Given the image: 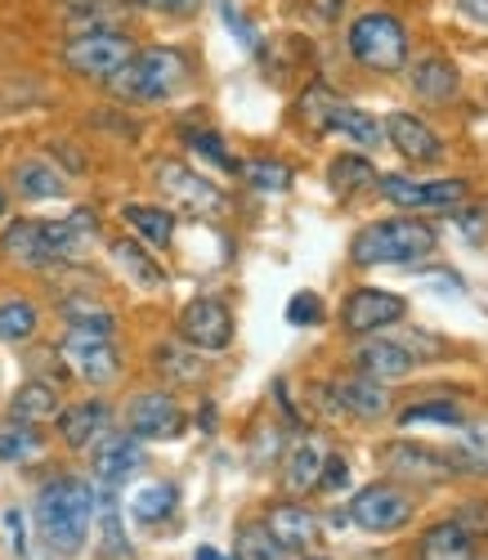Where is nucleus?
I'll use <instances>...</instances> for the list:
<instances>
[{
  "instance_id": "obj_1",
  "label": "nucleus",
  "mask_w": 488,
  "mask_h": 560,
  "mask_svg": "<svg viewBox=\"0 0 488 560\" xmlns=\"http://www.w3.org/2000/svg\"><path fill=\"white\" fill-rule=\"evenodd\" d=\"M94 238V211H72L68 220H10L0 252L23 269L77 265Z\"/></svg>"
},
{
  "instance_id": "obj_2",
  "label": "nucleus",
  "mask_w": 488,
  "mask_h": 560,
  "mask_svg": "<svg viewBox=\"0 0 488 560\" xmlns=\"http://www.w3.org/2000/svg\"><path fill=\"white\" fill-rule=\"evenodd\" d=\"M94 511H100V498H94L90 480L55 476V480L40 485L32 516H36L40 538L50 542L59 556H77V551L85 547V534H90Z\"/></svg>"
},
{
  "instance_id": "obj_3",
  "label": "nucleus",
  "mask_w": 488,
  "mask_h": 560,
  "mask_svg": "<svg viewBox=\"0 0 488 560\" xmlns=\"http://www.w3.org/2000/svg\"><path fill=\"white\" fill-rule=\"evenodd\" d=\"M108 85L126 104H162L188 85V59L175 45H149V50H135L126 68L108 77Z\"/></svg>"
},
{
  "instance_id": "obj_4",
  "label": "nucleus",
  "mask_w": 488,
  "mask_h": 560,
  "mask_svg": "<svg viewBox=\"0 0 488 560\" xmlns=\"http://www.w3.org/2000/svg\"><path fill=\"white\" fill-rule=\"evenodd\" d=\"M434 247H439V233L426 220L399 215V220L359 229L350 243V260L355 265H413V260L434 256Z\"/></svg>"
},
{
  "instance_id": "obj_5",
  "label": "nucleus",
  "mask_w": 488,
  "mask_h": 560,
  "mask_svg": "<svg viewBox=\"0 0 488 560\" xmlns=\"http://www.w3.org/2000/svg\"><path fill=\"white\" fill-rule=\"evenodd\" d=\"M350 55L368 72H399L408 63V32L395 14H363L350 23Z\"/></svg>"
},
{
  "instance_id": "obj_6",
  "label": "nucleus",
  "mask_w": 488,
  "mask_h": 560,
  "mask_svg": "<svg viewBox=\"0 0 488 560\" xmlns=\"http://www.w3.org/2000/svg\"><path fill=\"white\" fill-rule=\"evenodd\" d=\"M130 55H135V40H130L121 27H90V32H77V36L63 45L68 72H77V77H85V81H108V77H117Z\"/></svg>"
},
{
  "instance_id": "obj_7",
  "label": "nucleus",
  "mask_w": 488,
  "mask_h": 560,
  "mask_svg": "<svg viewBox=\"0 0 488 560\" xmlns=\"http://www.w3.org/2000/svg\"><path fill=\"white\" fill-rule=\"evenodd\" d=\"M413 493L404 489V485H395V480H376V485H368V489H359L355 493V502H350V521L359 525V529H368V534H395V529H404L408 521H413Z\"/></svg>"
},
{
  "instance_id": "obj_8",
  "label": "nucleus",
  "mask_w": 488,
  "mask_h": 560,
  "mask_svg": "<svg viewBox=\"0 0 488 560\" xmlns=\"http://www.w3.org/2000/svg\"><path fill=\"white\" fill-rule=\"evenodd\" d=\"M153 179H158V189L188 215H216L224 211V194H220V184H211L207 175H198L193 166L175 162V158H158L153 166Z\"/></svg>"
},
{
  "instance_id": "obj_9",
  "label": "nucleus",
  "mask_w": 488,
  "mask_h": 560,
  "mask_svg": "<svg viewBox=\"0 0 488 560\" xmlns=\"http://www.w3.org/2000/svg\"><path fill=\"white\" fill-rule=\"evenodd\" d=\"M408 314V301L385 288H355L340 305V328L350 337H376L381 328H395Z\"/></svg>"
},
{
  "instance_id": "obj_10",
  "label": "nucleus",
  "mask_w": 488,
  "mask_h": 560,
  "mask_svg": "<svg viewBox=\"0 0 488 560\" xmlns=\"http://www.w3.org/2000/svg\"><path fill=\"white\" fill-rule=\"evenodd\" d=\"M179 341L193 346L198 354H220L233 346V310L216 296L188 301L179 314Z\"/></svg>"
},
{
  "instance_id": "obj_11",
  "label": "nucleus",
  "mask_w": 488,
  "mask_h": 560,
  "mask_svg": "<svg viewBox=\"0 0 488 560\" xmlns=\"http://www.w3.org/2000/svg\"><path fill=\"white\" fill-rule=\"evenodd\" d=\"M59 359L68 363L72 377L90 382V386H113L121 377V350L113 337H85V332H68L59 346Z\"/></svg>"
},
{
  "instance_id": "obj_12",
  "label": "nucleus",
  "mask_w": 488,
  "mask_h": 560,
  "mask_svg": "<svg viewBox=\"0 0 488 560\" xmlns=\"http://www.w3.org/2000/svg\"><path fill=\"white\" fill-rule=\"evenodd\" d=\"M381 466H385V476L395 480V485H444L453 471V462L444 453H434L426 444H413V440H395V444H385L381 453Z\"/></svg>"
},
{
  "instance_id": "obj_13",
  "label": "nucleus",
  "mask_w": 488,
  "mask_h": 560,
  "mask_svg": "<svg viewBox=\"0 0 488 560\" xmlns=\"http://www.w3.org/2000/svg\"><path fill=\"white\" fill-rule=\"evenodd\" d=\"M376 189L385 202L408 207V211H453L466 198V184L462 179H408V175H376Z\"/></svg>"
},
{
  "instance_id": "obj_14",
  "label": "nucleus",
  "mask_w": 488,
  "mask_h": 560,
  "mask_svg": "<svg viewBox=\"0 0 488 560\" xmlns=\"http://www.w3.org/2000/svg\"><path fill=\"white\" fill-rule=\"evenodd\" d=\"M126 431L149 444V440H179L184 435V408L166 390H143L126 408Z\"/></svg>"
},
{
  "instance_id": "obj_15",
  "label": "nucleus",
  "mask_w": 488,
  "mask_h": 560,
  "mask_svg": "<svg viewBox=\"0 0 488 560\" xmlns=\"http://www.w3.org/2000/svg\"><path fill=\"white\" fill-rule=\"evenodd\" d=\"M90 462H94V476H100L104 489H121L126 480H135L143 471L149 453H143V444L130 431H108L100 444L90 448Z\"/></svg>"
},
{
  "instance_id": "obj_16",
  "label": "nucleus",
  "mask_w": 488,
  "mask_h": 560,
  "mask_svg": "<svg viewBox=\"0 0 488 560\" xmlns=\"http://www.w3.org/2000/svg\"><path fill=\"white\" fill-rule=\"evenodd\" d=\"M417 354L404 346V341H390V337H372V341H363L359 350H355V368L363 372V377H372V382H404V377H413L417 372Z\"/></svg>"
},
{
  "instance_id": "obj_17",
  "label": "nucleus",
  "mask_w": 488,
  "mask_h": 560,
  "mask_svg": "<svg viewBox=\"0 0 488 560\" xmlns=\"http://www.w3.org/2000/svg\"><path fill=\"white\" fill-rule=\"evenodd\" d=\"M108 431H113V408L104 399H81L59 412V435L72 453H90Z\"/></svg>"
},
{
  "instance_id": "obj_18",
  "label": "nucleus",
  "mask_w": 488,
  "mask_h": 560,
  "mask_svg": "<svg viewBox=\"0 0 488 560\" xmlns=\"http://www.w3.org/2000/svg\"><path fill=\"white\" fill-rule=\"evenodd\" d=\"M385 139H390V149H399L408 162H421V166H430V162H439L444 158V139H439L421 117H413V113H390L385 117Z\"/></svg>"
},
{
  "instance_id": "obj_19",
  "label": "nucleus",
  "mask_w": 488,
  "mask_h": 560,
  "mask_svg": "<svg viewBox=\"0 0 488 560\" xmlns=\"http://www.w3.org/2000/svg\"><path fill=\"white\" fill-rule=\"evenodd\" d=\"M282 551H305L318 542V521H314V511L310 506H297V502H274L265 511V521H260Z\"/></svg>"
},
{
  "instance_id": "obj_20",
  "label": "nucleus",
  "mask_w": 488,
  "mask_h": 560,
  "mask_svg": "<svg viewBox=\"0 0 488 560\" xmlns=\"http://www.w3.org/2000/svg\"><path fill=\"white\" fill-rule=\"evenodd\" d=\"M10 179H14V194L27 198V202H55V198L68 194V179H63V171L50 158H23V162H14Z\"/></svg>"
},
{
  "instance_id": "obj_21",
  "label": "nucleus",
  "mask_w": 488,
  "mask_h": 560,
  "mask_svg": "<svg viewBox=\"0 0 488 560\" xmlns=\"http://www.w3.org/2000/svg\"><path fill=\"white\" fill-rule=\"evenodd\" d=\"M121 220L126 229L135 233V238L143 247H153V252H166L175 243V215L166 207H149V202H126L121 207Z\"/></svg>"
},
{
  "instance_id": "obj_22",
  "label": "nucleus",
  "mask_w": 488,
  "mask_h": 560,
  "mask_svg": "<svg viewBox=\"0 0 488 560\" xmlns=\"http://www.w3.org/2000/svg\"><path fill=\"white\" fill-rule=\"evenodd\" d=\"M332 395H336V408L350 412V417H359V422H376V417L390 412V399H385L381 382L363 377V372H359V377H350V382H336Z\"/></svg>"
},
{
  "instance_id": "obj_23",
  "label": "nucleus",
  "mask_w": 488,
  "mask_h": 560,
  "mask_svg": "<svg viewBox=\"0 0 488 560\" xmlns=\"http://www.w3.org/2000/svg\"><path fill=\"white\" fill-rule=\"evenodd\" d=\"M113 260L135 288H143V292H162L166 288V273H162L158 256H149V247H143L139 238H113Z\"/></svg>"
},
{
  "instance_id": "obj_24",
  "label": "nucleus",
  "mask_w": 488,
  "mask_h": 560,
  "mask_svg": "<svg viewBox=\"0 0 488 560\" xmlns=\"http://www.w3.org/2000/svg\"><path fill=\"white\" fill-rule=\"evenodd\" d=\"M408 81H413L417 95L430 100V104H444V100H453L457 90H462V77H457V68H453L444 55H426V59H417L413 72H408Z\"/></svg>"
},
{
  "instance_id": "obj_25",
  "label": "nucleus",
  "mask_w": 488,
  "mask_h": 560,
  "mask_svg": "<svg viewBox=\"0 0 488 560\" xmlns=\"http://www.w3.org/2000/svg\"><path fill=\"white\" fill-rule=\"evenodd\" d=\"M63 412V399L50 382H23L19 395L10 399V422H27V427H45Z\"/></svg>"
},
{
  "instance_id": "obj_26",
  "label": "nucleus",
  "mask_w": 488,
  "mask_h": 560,
  "mask_svg": "<svg viewBox=\"0 0 488 560\" xmlns=\"http://www.w3.org/2000/svg\"><path fill=\"white\" fill-rule=\"evenodd\" d=\"M153 368L162 372L166 382H175V386H198V382L207 377L198 350L184 346V341H162V346L153 350Z\"/></svg>"
},
{
  "instance_id": "obj_27",
  "label": "nucleus",
  "mask_w": 488,
  "mask_h": 560,
  "mask_svg": "<svg viewBox=\"0 0 488 560\" xmlns=\"http://www.w3.org/2000/svg\"><path fill=\"white\" fill-rule=\"evenodd\" d=\"M417 560H475V538L462 534L453 521L430 525L417 542Z\"/></svg>"
},
{
  "instance_id": "obj_28",
  "label": "nucleus",
  "mask_w": 488,
  "mask_h": 560,
  "mask_svg": "<svg viewBox=\"0 0 488 560\" xmlns=\"http://www.w3.org/2000/svg\"><path fill=\"white\" fill-rule=\"evenodd\" d=\"M327 130L350 135L359 149H376L381 139H385V126L376 121V113H363V108H355V104H336L332 117H327Z\"/></svg>"
},
{
  "instance_id": "obj_29",
  "label": "nucleus",
  "mask_w": 488,
  "mask_h": 560,
  "mask_svg": "<svg viewBox=\"0 0 488 560\" xmlns=\"http://www.w3.org/2000/svg\"><path fill=\"white\" fill-rule=\"evenodd\" d=\"M449 462L462 476H488V427H462L449 448Z\"/></svg>"
},
{
  "instance_id": "obj_30",
  "label": "nucleus",
  "mask_w": 488,
  "mask_h": 560,
  "mask_svg": "<svg viewBox=\"0 0 488 560\" xmlns=\"http://www.w3.org/2000/svg\"><path fill=\"white\" fill-rule=\"evenodd\" d=\"M318 476H323V448L314 440H301L287 453V476L282 480H287L291 493H310V489H318Z\"/></svg>"
},
{
  "instance_id": "obj_31",
  "label": "nucleus",
  "mask_w": 488,
  "mask_h": 560,
  "mask_svg": "<svg viewBox=\"0 0 488 560\" xmlns=\"http://www.w3.org/2000/svg\"><path fill=\"white\" fill-rule=\"evenodd\" d=\"M36 328H40V314H36L32 301H23V296L0 301V341H5V346H23V341H32Z\"/></svg>"
},
{
  "instance_id": "obj_32",
  "label": "nucleus",
  "mask_w": 488,
  "mask_h": 560,
  "mask_svg": "<svg viewBox=\"0 0 488 560\" xmlns=\"http://www.w3.org/2000/svg\"><path fill=\"white\" fill-rule=\"evenodd\" d=\"M175 506H179V489H175V485H162V480L149 485V489H139L135 502H130V511H135L139 525H162V521H171Z\"/></svg>"
},
{
  "instance_id": "obj_33",
  "label": "nucleus",
  "mask_w": 488,
  "mask_h": 560,
  "mask_svg": "<svg viewBox=\"0 0 488 560\" xmlns=\"http://www.w3.org/2000/svg\"><path fill=\"white\" fill-rule=\"evenodd\" d=\"M237 175L247 179L256 194H287L291 179H297V171H291L287 162H278V158H252V162L237 166Z\"/></svg>"
},
{
  "instance_id": "obj_34",
  "label": "nucleus",
  "mask_w": 488,
  "mask_h": 560,
  "mask_svg": "<svg viewBox=\"0 0 488 560\" xmlns=\"http://www.w3.org/2000/svg\"><path fill=\"white\" fill-rule=\"evenodd\" d=\"M327 179H332L336 194H359V189H368V184H376V166L368 158H359V153H340L327 166Z\"/></svg>"
},
{
  "instance_id": "obj_35",
  "label": "nucleus",
  "mask_w": 488,
  "mask_h": 560,
  "mask_svg": "<svg viewBox=\"0 0 488 560\" xmlns=\"http://www.w3.org/2000/svg\"><path fill=\"white\" fill-rule=\"evenodd\" d=\"M40 448H45V440L36 435V427H27V422H10V427H0V462L23 466V462L40 457Z\"/></svg>"
},
{
  "instance_id": "obj_36",
  "label": "nucleus",
  "mask_w": 488,
  "mask_h": 560,
  "mask_svg": "<svg viewBox=\"0 0 488 560\" xmlns=\"http://www.w3.org/2000/svg\"><path fill=\"white\" fill-rule=\"evenodd\" d=\"M121 0H72V10H68V23L77 32H90V27H117L121 19Z\"/></svg>"
},
{
  "instance_id": "obj_37",
  "label": "nucleus",
  "mask_w": 488,
  "mask_h": 560,
  "mask_svg": "<svg viewBox=\"0 0 488 560\" xmlns=\"http://www.w3.org/2000/svg\"><path fill=\"white\" fill-rule=\"evenodd\" d=\"M421 422H434V427H462V408L453 399H421L413 408L399 412V427H421Z\"/></svg>"
},
{
  "instance_id": "obj_38",
  "label": "nucleus",
  "mask_w": 488,
  "mask_h": 560,
  "mask_svg": "<svg viewBox=\"0 0 488 560\" xmlns=\"http://www.w3.org/2000/svg\"><path fill=\"white\" fill-rule=\"evenodd\" d=\"M287 551L278 547V538L265 525H247L237 534V560H282Z\"/></svg>"
},
{
  "instance_id": "obj_39",
  "label": "nucleus",
  "mask_w": 488,
  "mask_h": 560,
  "mask_svg": "<svg viewBox=\"0 0 488 560\" xmlns=\"http://www.w3.org/2000/svg\"><path fill=\"white\" fill-rule=\"evenodd\" d=\"M184 144L198 149L207 162H216V166L229 171V175H237V166H242V162H233V153L224 149V139H220L216 130H193V126H188V130H184Z\"/></svg>"
},
{
  "instance_id": "obj_40",
  "label": "nucleus",
  "mask_w": 488,
  "mask_h": 560,
  "mask_svg": "<svg viewBox=\"0 0 488 560\" xmlns=\"http://www.w3.org/2000/svg\"><path fill=\"white\" fill-rule=\"evenodd\" d=\"M340 100L332 95L327 85H310L305 95H301V117L314 126V130H327V117H332V108H336Z\"/></svg>"
},
{
  "instance_id": "obj_41",
  "label": "nucleus",
  "mask_w": 488,
  "mask_h": 560,
  "mask_svg": "<svg viewBox=\"0 0 488 560\" xmlns=\"http://www.w3.org/2000/svg\"><path fill=\"white\" fill-rule=\"evenodd\" d=\"M318 318H323V301L314 292H297L287 301V323H291V328H314Z\"/></svg>"
},
{
  "instance_id": "obj_42",
  "label": "nucleus",
  "mask_w": 488,
  "mask_h": 560,
  "mask_svg": "<svg viewBox=\"0 0 488 560\" xmlns=\"http://www.w3.org/2000/svg\"><path fill=\"white\" fill-rule=\"evenodd\" d=\"M453 525H457L462 534H470V538H488V502H479V498L462 502L457 516H453Z\"/></svg>"
},
{
  "instance_id": "obj_43",
  "label": "nucleus",
  "mask_w": 488,
  "mask_h": 560,
  "mask_svg": "<svg viewBox=\"0 0 488 560\" xmlns=\"http://www.w3.org/2000/svg\"><path fill=\"white\" fill-rule=\"evenodd\" d=\"M135 5L149 14H162V19H193L202 10V0H135Z\"/></svg>"
},
{
  "instance_id": "obj_44",
  "label": "nucleus",
  "mask_w": 488,
  "mask_h": 560,
  "mask_svg": "<svg viewBox=\"0 0 488 560\" xmlns=\"http://www.w3.org/2000/svg\"><path fill=\"white\" fill-rule=\"evenodd\" d=\"M350 485V462L346 457H323V476H318V489L336 493V489H346Z\"/></svg>"
},
{
  "instance_id": "obj_45",
  "label": "nucleus",
  "mask_w": 488,
  "mask_h": 560,
  "mask_svg": "<svg viewBox=\"0 0 488 560\" xmlns=\"http://www.w3.org/2000/svg\"><path fill=\"white\" fill-rule=\"evenodd\" d=\"M220 14H224V23H229V27H233V32L242 36V45H247V50H256V45H260V36H256V32L247 27V19H242V14H237V10L229 5V0H220Z\"/></svg>"
},
{
  "instance_id": "obj_46",
  "label": "nucleus",
  "mask_w": 488,
  "mask_h": 560,
  "mask_svg": "<svg viewBox=\"0 0 488 560\" xmlns=\"http://www.w3.org/2000/svg\"><path fill=\"white\" fill-rule=\"evenodd\" d=\"M5 525H10V534H14V551L23 556V551H27V542H23V516H19V511H5Z\"/></svg>"
},
{
  "instance_id": "obj_47",
  "label": "nucleus",
  "mask_w": 488,
  "mask_h": 560,
  "mask_svg": "<svg viewBox=\"0 0 488 560\" xmlns=\"http://www.w3.org/2000/svg\"><path fill=\"white\" fill-rule=\"evenodd\" d=\"M462 5H466V14H470V19L488 23V0H462Z\"/></svg>"
},
{
  "instance_id": "obj_48",
  "label": "nucleus",
  "mask_w": 488,
  "mask_h": 560,
  "mask_svg": "<svg viewBox=\"0 0 488 560\" xmlns=\"http://www.w3.org/2000/svg\"><path fill=\"white\" fill-rule=\"evenodd\" d=\"M198 560H229V556H220L216 547H198Z\"/></svg>"
},
{
  "instance_id": "obj_49",
  "label": "nucleus",
  "mask_w": 488,
  "mask_h": 560,
  "mask_svg": "<svg viewBox=\"0 0 488 560\" xmlns=\"http://www.w3.org/2000/svg\"><path fill=\"white\" fill-rule=\"evenodd\" d=\"M10 215V194H5V184H0V220Z\"/></svg>"
}]
</instances>
